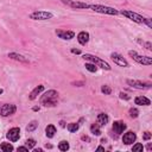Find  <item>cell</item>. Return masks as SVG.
<instances>
[{
    "label": "cell",
    "instance_id": "6da1fadb",
    "mask_svg": "<svg viewBox=\"0 0 152 152\" xmlns=\"http://www.w3.org/2000/svg\"><path fill=\"white\" fill-rule=\"evenodd\" d=\"M120 14H122L124 17H126L127 19L134 21V23H138V24H145L148 28H152V21H151V18H146V17H142L131 10H122L119 12Z\"/></svg>",
    "mask_w": 152,
    "mask_h": 152
},
{
    "label": "cell",
    "instance_id": "7a4b0ae2",
    "mask_svg": "<svg viewBox=\"0 0 152 152\" xmlns=\"http://www.w3.org/2000/svg\"><path fill=\"white\" fill-rule=\"evenodd\" d=\"M39 102L44 107H55L58 102V91L55 89H50V90L45 91L40 96Z\"/></svg>",
    "mask_w": 152,
    "mask_h": 152
},
{
    "label": "cell",
    "instance_id": "3957f363",
    "mask_svg": "<svg viewBox=\"0 0 152 152\" xmlns=\"http://www.w3.org/2000/svg\"><path fill=\"white\" fill-rule=\"evenodd\" d=\"M89 10L97 12V13H102V14H108V15H118L119 11L115 10L114 7L110 6H104V5H99V4H89Z\"/></svg>",
    "mask_w": 152,
    "mask_h": 152
},
{
    "label": "cell",
    "instance_id": "277c9868",
    "mask_svg": "<svg viewBox=\"0 0 152 152\" xmlns=\"http://www.w3.org/2000/svg\"><path fill=\"white\" fill-rule=\"evenodd\" d=\"M82 58L86 59V61H88V62L94 63L96 66H99V68H101V69H104V70H110V69H112V66L109 65L108 62H106V61L101 59L100 57L94 56V55H91V53H84V55L82 56Z\"/></svg>",
    "mask_w": 152,
    "mask_h": 152
},
{
    "label": "cell",
    "instance_id": "5b68a950",
    "mask_svg": "<svg viewBox=\"0 0 152 152\" xmlns=\"http://www.w3.org/2000/svg\"><path fill=\"white\" fill-rule=\"evenodd\" d=\"M128 55H129V57H132L133 61H135L137 63H139V64H141V65L148 66V65L152 64V58H151V57H148V56H142V55L138 53V52L134 51V50H129V51H128Z\"/></svg>",
    "mask_w": 152,
    "mask_h": 152
},
{
    "label": "cell",
    "instance_id": "8992f818",
    "mask_svg": "<svg viewBox=\"0 0 152 152\" xmlns=\"http://www.w3.org/2000/svg\"><path fill=\"white\" fill-rule=\"evenodd\" d=\"M53 17V14L49 11H34L30 13L28 18L32 20H49Z\"/></svg>",
    "mask_w": 152,
    "mask_h": 152
},
{
    "label": "cell",
    "instance_id": "52a82bcc",
    "mask_svg": "<svg viewBox=\"0 0 152 152\" xmlns=\"http://www.w3.org/2000/svg\"><path fill=\"white\" fill-rule=\"evenodd\" d=\"M110 59H112L116 65H119V66H122V68H128V66H129V63L127 62V59H126L122 55H120V53H118V52H112V53H110Z\"/></svg>",
    "mask_w": 152,
    "mask_h": 152
},
{
    "label": "cell",
    "instance_id": "ba28073f",
    "mask_svg": "<svg viewBox=\"0 0 152 152\" xmlns=\"http://www.w3.org/2000/svg\"><path fill=\"white\" fill-rule=\"evenodd\" d=\"M61 2H63L64 5H66V6H69L74 10H86V8L89 7V4L77 1V0H61Z\"/></svg>",
    "mask_w": 152,
    "mask_h": 152
},
{
    "label": "cell",
    "instance_id": "9c48e42d",
    "mask_svg": "<svg viewBox=\"0 0 152 152\" xmlns=\"http://www.w3.org/2000/svg\"><path fill=\"white\" fill-rule=\"evenodd\" d=\"M126 83L133 88H137V89H151L152 88V83L142 82L139 80H126Z\"/></svg>",
    "mask_w": 152,
    "mask_h": 152
},
{
    "label": "cell",
    "instance_id": "30bf717a",
    "mask_svg": "<svg viewBox=\"0 0 152 152\" xmlns=\"http://www.w3.org/2000/svg\"><path fill=\"white\" fill-rule=\"evenodd\" d=\"M15 112H17V107L13 103H5L0 108V115L4 116V118L10 116V115H13Z\"/></svg>",
    "mask_w": 152,
    "mask_h": 152
},
{
    "label": "cell",
    "instance_id": "8fae6325",
    "mask_svg": "<svg viewBox=\"0 0 152 152\" xmlns=\"http://www.w3.org/2000/svg\"><path fill=\"white\" fill-rule=\"evenodd\" d=\"M55 33L57 34L58 38H61L63 40H70L75 37V32L70 31V30H56Z\"/></svg>",
    "mask_w": 152,
    "mask_h": 152
},
{
    "label": "cell",
    "instance_id": "7c38bea8",
    "mask_svg": "<svg viewBox=\"0 0 152 152\" xmlns=\"http://www.w3.org/2000/svg\"><path fill=\"white\" fill-rule=\"evenodd\" d=\"M6 137H7V139H10L13 142L14 141H18L19 138H20V129H19V127H12V128H10L8 132H7V134H6Z\"/></svg>",
    "mask_w": 152,
    "mask_h": 152
},
{
    "label": "cell",
    "instance_id": "4fadbf2b",
    "mask_svg": "<svg viewBox=\"0 0 152 152\" xmlns=\"http://www.w3.org/2000/svg\"><path fill=\"white\" fill-rule=\"evenodd\" d=\"M135 140H137V134L133 131L126 132L124 134V137H122V142L125 145H132L133 142H135Z\"/></svg>",
    "mask_w": 152,
    "mask_h": 152
},
{
    "label": "cell",
    "instance_id": "5bb4252c",
    "mask_svg": "<svg viewBox=\"0 0 152 152\" xmlns=\"http://www.w3.org/2000/svg\"><path fill=\"white\" fill-rule=\"evenodd\" d=\"M126 128H127V126H126V124H125L124 121L118 120V121H114V122H113V131H114L116 134L124 133V131H125Z\"/></svg>",
    "mask_w": 152,
    "mask_h": 152
},
{
    "label": "cell",
    "instance_id": "9a60e30c",
    "mask_svg": "<svg viewBox=\"0 0 152 152\" xmlns=\"http://www.w3.org/2000/svg\"><path fill=\"white\" fill-rule=\"evenodd\" d=\"M7 57H8V58H11V59H14V61L21 62V63H26V64H28V63H30V61H28L25 56H23V55H20V53H17V52H10V53L7 55Z\"/></svg>",
    "mask_w": 152,
    "mask_h": 152
},
{
    "label": "cell",
    "instance_id": "2e32d148",
    "mask_svg": "<svg viewBox=\"0 0 152 152\" xmlns=\"http://www.w3.org/2000/svg\"><path fill=\"white\" fill-rule=\"evenodd\" d=\"M89 38H90V36H89V33H88L87 31H81V32L77 34V42H78L81 45L88 44Z\"/></svg>",
    "mask_w": 152,
    "mask_h": 152
},
{
    "label": "cell",
    "instance_id": "e0dca14e",
    "mask_svg": "<svg viewBox=\"0 0 152 152\" xmlns=\"http://www.w3.org/2000/svg\"><path fill=\"white\" fill-rule=\"evenodd\" d=\"M44 90V86L43 84H38L31 93H30V95H28V99L30 100H36L37 97H38V95L42 93Z\"/></svg>",
    "mask_w": 152,
    "mask_h": 152
},
{
    "label": "cell",
    "instance_id": "ac0fdd59",
    "mask_svg": "<svg viewBox=\"0 0 152 152\" xmlns=\"http://www.w3.org/2000/svg\"><path fill=\"white\" fill-rule=\"evenodd\" d=\"M134 103L138 106H150L151 104V100L146 96H137L134 99Z\"/></svg>",
    "mask_w": 152,
    "mask_h": 152
},
{
    "label": "cell",
    "instance_id": "d6986e66",
    "mask_svg": "<svg viewBox=\"0 0 152 152\" xmlns=\"http://www.w3.org/2000/svg\"><path fill=\"white\" fill-rule=\"evenodd\" d=\"M96 120H97V124H99L100 126H106V125L108 124V121H109V116H108L106 113H100V114L97 115Z\"/></svg>",
    "mask_w": 152,
    "mask_h": 152
},
{
    "label": "cell",
    "instance_id": "ffe728a7",
    "mask_svg": "<svg viewBox=\"0 0 152 152\" xmlns=\"http://www.w3.org/2000/svg\"><path fill=\"white\" fill-rule=\"evenodd\" d=\"M55 133H56V127L53 125H48L45 127V135L48 138H53L55 137Z\"/></svg>",
    "mask_w": 152,
    "mask_h": 152
},
{
    "label": "cell",
    "instance_id": "44dd1931",
    "mask_svg": "<svg viewBox=\"0 0 152 152\" xmlns=\"http://www.w3.org/2000/svg\"><path fill=\"white\" fill-rule=\"evenodd\" d=\"M66 128H68V131H69L70 133H75V132L78 131V128H80V124H78V122H70V124H68Z\"/></svg>",
    "mask_w": 152,
    "mask_h": 152
},
{
    "label": "cell",
    "instance_id": "7402d4cb",
    "mask_svg": "<svg viewBox=\"0 0 152 152\" xmlns=\"http://www.w3.org/2000/svg\"><path fill=\"white\" fill-rule=\"evenodd\" d=\"M101 126L99 124H93L90 126V132L94 134V135H101Z\"/></svg>",
    "mask_w": 152,
    "mask_h": 152
},
{
    "label": "cell",
    "instance_id": "603a6c76",
    "mask_svg": "<svg viewBox=\"0 0 152 152\" xmlns=\"http://www.w3.org/2000/svg\"><path fill=\"white\" fill-rule=\"evenodd\" d=\"M0 150L4 151V152H11V151L14 150V147H13V145L10 144V142H2V144L0 145Z\"/></svg>",
    "mask_w": 152,
    "mask_h": 152
},
{
    "label": "cell",
    "instance_id": "cb8c5ba5",
    "mask_svg": "<svg viewBox=\"0 0 152 152\" xmlns=\"http://www.w3.org/2000/svg\"><path fill=\"white\" fill-rule=\"evenodd\" d=\"M69 148H70V145H69V142L66 140L59 141V144H58V150L59 151H68Z\"/></svg>",
    "mask_w": 152,
    "mask_h": 152
},
{
    "label": "cell",
    "instance_id": "d4e9b609",
    "mask_svg": "<svg viewBox=\"0 0 152 152\" xmlns=\"http://www.w3.org/2000/svg\"><path fill=\"white\" fill-rule=\"evenodd\" d=\"M37 127H38V121L32 120V121L26 126V131H27V132H32V131H34Z\"/></svg>",
    "mask_w": 152,
    "mask_h": 152
},
{
    "label": "cell",
    "instance_id": "484cf974",
    "mask_svg": "<svg viewBox=\"0 0 152 152\" xmlns=\"http://www.w3.org/2000/svg\"><path fill=\"white\" fill-rule=\"evenodd\" d=\"M84 66H86V69H87L88 71H90V72H96V70H97V66H96L94 63H91V62L86 63Z\"/></svg>",
    "mask_w": 152,
    "mask_h": 152
},
{
    "label": "cell",
    "instance_id": "4316f807",
    "mask_svg": "<svg viewBox=\"0 0 152 152\" xmlns=\"http://www.w3.org/2000/svg\"><path fill=\"white\" fill-rule=\"evenodd\" d=\"M128 114H129V116H131L132 119H135V118H138V115H139V110H138V108L132 107V108L128 109Z\"/></svg>",
    "mask_w": 152,
    "mask_h": 152
},
{
    "label": "cell",
    "instance_id": "83f0119b",
    "mask_svg": "<svg viewBox=\"0 0 152 152\" xmlns=\"http://www.w3.org/2000/svg\"><path fill=\"white\" fill-rule=\"evenodd\" d=\"M25 146H26L28 150L33 148V147L36 146V140H34L33 138H28V139H26V141H25Z\"/></svg>",
    "mask_w": 152,
    "mask_h": 152
},
{
    "label": "cell",
    "instance_id": "f1b7e54d",
    "mask_svg": "<svg viewBox=\"0 0 152 152\" xmlns=\"http://www.w3.org/2000/svg\"><path fill=\"white\" fill-rule=\"evenodd\" d=\"M101 93L104 94V95H110V93H112V88H110L109 86H107V84H103V86L101 87Z\"/></svg>",
    "mask_w": 152,
    "mask_h": 152
},
{
    "label": "cell",
    "instance_id": "f546056e",
    "mask_svg": "<svg viewBox=\"0 0 152 152\" xmlns=\"http://www.w3.org/2000/svg\"><path fill=\"white\" fill-rule=\"evenodd\" d=\"M144 150V146H142V144H140V142H137V144H134L133 146H132V151L133 152H138V151H142Z\"/></svg>",
    "mask_w": 152,
    "mask_h": 152
},
{
    "label": "cell",
    "instance_id": "4dcf8cb0",
    "mask_svg": "<svg viewBox=\"0 0 152 152\" xmlns=\"http://www.w3.org/2000/svg\"><path fill=\"white\" fill-rule=\"evenodd\" d=\"M138 42H139L141 45H144L147 50H150V51L152 50V44H151V42H141V40H138Z\"/></svg>",
    "mask_w": 152,
    "mask_h": 152
},
{
    "label": "cell",
    "instance_id": "1f68e13d",
    "mask_svg": "<svg viewBox=\"0 0 152 152\" xmlns=\"http://www.w3.org/2000/svg\"><path fill=\"white\" fill-rule=\"evenodd\" d=\"M119 96H120V99H122V100H129L131 99V96L127 94V93H124V91H120V94H119Z\"/></svg>",
    "mask_w": 152,
    "mask_h": 152
},
{
    "label": "cell",
    "instance_id": "d6a6232c",
    "mask_svg": "<svg viewBox=\"0 0 152 152\" xmlns=\"http://www.w3.org/2000/svg\"><path fill=\"white\" fill-rule=\"evenodd\" d=\"M151 137H152V134H151V132H148V131H146V132L142 133V140H150Z\"/></svg>",
    "mask_w": 152,
    "mask_h": 152
},
{
    "label": "cell",
    "instance_id": "836d02e7",
    "mask_svg": "<svg viewBox=\"0 0 152 152\" xmlns=\"http://www.w3.org/2000/svg\"><path fill=\"white\" fill-rule=\"evenodd\" d=\"M17 150H18V151H28V148H27L26 146H19Z\"/></svg>",
    "mask_w": 152,
    "mask_h": 152
},
{
    "label": "cell",
    "instance_id": "e575fe53",
    "mask_svg": "<svg viewBox=\"0 0 152 152\" xmlns=\"http://www.w3.org/2000/svg\"><path fill=\"white\" fill-rule=\"evenodd\" d=\"M71 52L72 53H76V55H80L81 53V50H78V49H71Z\"/></svg>",
    "mask_w": 152,
    "mask_h": 152
},
{
    "label": "cell",
    "instance_id": "d590c367",
    "mask_svg": "<svg viewBox=\"0 0 152 152\" xmlns=\"http://www.w3.org/2000/svg\"><path fill=\"white\" fill-rule=\"evenodd\" d=\"M33 151H34V152H42L43 148H33Z\"/></svg>",
    "mask_w": 152,
    "mask_h": 152
},
{
    "label": "cell",
    "instance_id": "8d00e7d4",
    "mask_svg": "<svg viewBox=\"0 0 152 152\" xmlns=\"http://www.w3.org/2000/svg\"><path fill=\"white\" fill-rule=\"evenodd\" d=\"M96 150H99V151H103V150H104V147H102V146H99Z\"/></svg>",
    "mask_w": 152,
    "mask_h": 152
},
{
    "label": "cell",
    "instance_id": "74e56055",
    "mask_svg": "<svg viewBox=\"0 0 152 152\" xmlns=\"http://www.w3.org/2000/svg\"><path fill=\"white\" fill-rule=\"evenodd\" d=\"M2 93H4V90H2L1 88H0V94H2Z\"/></svg>",
    "mask_w": 152,
    "mask_h": 152
}]
</instances>
